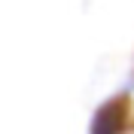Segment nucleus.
<instances>
[{
    "label": "nucleus",
    "mask_w": 134,
    "mask_h": 134,
    "mask_svg": "<svg viewBox=\"0 0 134 134\" xmlns=\"http://www.w3.org/2000/svg\"><path fill=\"white\" fill-rule=\"evenodd\" d=\"M119 128H122V110L116 100H110L107 107L98 110V116L92 122V134H119Z\"/></svg>",
    "instance_id": "obj_1"
}]
</instances>
